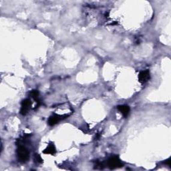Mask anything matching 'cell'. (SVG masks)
Here are the masks:
<instances>
[{
  "label": "cell",
  "mask_w": 171,
  "mask_h": 171,
  "mask_svg": "<svg viewBox=\"0 0 171 171\" xmlns=\"http://www.w3.org/2000/svg\"><path fill=\"white\" fill-rule=\"evenodd\" d=\"M118 110L124 116V117L128 116V115L129 114L130 112V107L128 106L120 105L118 106Z\"/></svg>",
  "instance_id": "obj_6"
},
{
  "label": "cell",
  "mask_w": 171,
  "mask_h": 171,
  "mask_svg": "<svg viewBox=\"0 0 171 171\" xmlns=\"http://www.w3.org/2000/svg\"><path fill=\"white\" fill-rule=\"evenodd\" d=\"M68 116V115H58V114H54L52 116H50L48 119V124L50 126H54L56 124L59 122H60L61 120H64L65 118Z\"/></svg>",
  "instance_id": "obj_3"
},
{
  "label": "cell",
  "mask_w": 171,
  "mask_h": 171,
  "mask_svg": "<svg viewBox=\"0 0 171 171\" xmlns=\"http://www.w3.org/2000/svg\"><path fill=\"white\" fill-rule=\"evenodd\" d=\"M35 159H36V160L38 162V163H42V159L41 158L40 154H36V156H35Z\"/></svg>",
  "instance_id": "obj_9"
},
{
  "label": "cell",
  "mask_w": 171,
  "mask_h": 171,
  "mask_svg": "<svg viewBox=\"0 0 171 171\" xmlns=\"http://www.w3.org/2000/svg\"><path fill=\"white\" fill-rule=\"evenodd\" d=\"M108 166L110 169H115L123 166V164L118 157H113L109 158L108 160Z\"/></svg>",
  "instance_id": "obj_2"
},
{
  "label": "cell",
  "mask_w": 171,
  "mask_h": 171,
  "mask_svg": "<svg viewBox=\"0 0 171 171\" xmlns=\"http://www.w3.org/2000/svg\"><path fill=\"white\" fill-rule=\"evenodd\" d=\"M17 154L18 160L21 163H26L29 160V153L28 150L23 146H19L17 149Z\"/></svg>",
  "instance_id": "obj_1"
},
{
  "label": "cell",
  "mask_w": 171,
  "mask_h": 171,
  "mask_svg": "<svg viewBox=\"0 0 171 171\" xmlns=\"http://www.w3.org/2000/svg\"><path fill=\"white\" fill-rule=\"evenodd\" d=\"M56 150L55 146L54 144H50L47 148L44 150V153L46 154H54Z\"/></svg>",
  "instance_id": "obj_7"
},
{
  "label": "cell",
  "mask_w": 171,
  "mask_h": 171,
  "mask_svg": "<svg viewBox=\"0 0 171 171\" xmlns=\"http://www.w3.org/2000/svg\"><path fill=\"white\" fill-rule=\"evenodd\" d=\"M31 100L29 99H25L24 100H23L22 103V108L21 110H20V114L22 115L27 114V113L29 112V109L31 107Z\"/></svg>",
  "instance_id": "obj_4"
},
{
  "label": "cell",
  "mask_w": 171,
  "mask_h": 171,
  "mask_svg": "<svg viewBox=\"0 0 171 171\" xmlns=\"http://www.w3.org/2000/svg\"><path fill=\"white\" fill-rule=\"evenodd\" d=\"M29 96H30L32 98H34L35 100H36V102L39 103L40 104L39 99H38V96H39V92H38V90H32L30 93H29Z\"/></svg>",
  "instance_id": "obj_8"
},
{
  "label": "cell",
  "mask_w": 171,
  "mask_h": 171,
  "mask_svg": "<svg viewBox=\"0 0 171 171\" xmlns=\"http://www.w3.org/2000/svg\"><path fill=\"white\" fill-rule=\"evenodd\" d=\"M150 78V76L148 70L140 72L139 73V74H138V80H139L140 83L142 84H144L145 83V82H148Z\"/></svg>",
  "instance_id": "obj_5"
},
{
  "label": "cell",
  "mask_w": 171,
  "mask_h": 171,
  "mask_svg": "<svg viewBox=\"0 0 171 171\" xmlns=\"http://www.w3.org/2000/svg\"><path fill=\"white\" fill-rule=\"evenodd\" d=\"M165 164L169 165V166H170V158H169V160H167L166 162H165Z\"/></svg>",
  "instance_id": "obj_10"
}]
</instances>
